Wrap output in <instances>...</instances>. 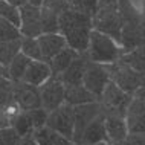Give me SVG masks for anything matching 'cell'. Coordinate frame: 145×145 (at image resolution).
Returning a JSON list of instances; mask_svg holds the SVG:
<instances>
[{
	"label": "cell",
	"instance_id": "cell-27",
	"mask_svg": "<svg viewBox=\"0 0 145 145\" xmlns=\"http://www.w3.org/2000/svg\"><path fill=\"white\" fill-rule=\"evenodd\" d=\"M0 17L6 18L17 28H20L22 18H20V8L18 6L6 2V0H0Z\"/></svg>",
	"mask_w": 145,
	"mask_h": 145
},
{
	"label": "cell",
	"instance_id": "cell-41",
	"mask_svg": "<svg viewBox=\"0 0 145 145\" xmlns=\"http://www.w3.org/2000/svg\"><path fill=\"white\" fill-rule=\"evenodd\" d=\"M0 75H5L6 76V69L2 66V63H0Z\"/></svg>",
	"mask_w": 145,
	"mask_h": 145
},
{
	"label": "cell",
	"instance_id": "cell-5",
	"mask_svg": "<svg viewBox=\"0 0 145 145\" xmlns=\"http://www.w3.org/2000/svg\"><path fill=\"white\" fill-rule=\"evenodd\" d=\"M107 69L110 73V80L130 95H135L140 87L145 86V73L131 69L121 60L107 64Z\"/></svg>",
	"mask_w": 145,
	"mask_h": 145
},
{
	"label": "cell",
	"instance_id": "cell-24",
	"mask_svg": "<svg viewBox=\"0 0 145 145\" xmlns=\"http://www.w3.org/2000/svg\"><path fill=\"white\" fill-rule=\"evenodd\" d=\"M119 60L127 66H130L131 69L138 70L140 73H145V46H139L133 50L124 52Z\"/></svg>",
	"mask_w": 145,
	"mask_h": 145
},
{
	"label": "cell",
	"instance_id": "cell-20",
	"mask_svg": "<svg viewBox=\"0 0 145 145\" xmlns=\"http://www.w3.org/2000/svg\"><path fill=\"white\" fill-rule=\"evenodd\" d=\"M32 135L35 140L38 142V145H75L72 140L64 138L57 130L50 128L49 125H43V127L37 128Z\"/></svg>",
	"mask_w": 145,
	"mask_h": 145
},
{
	"label": "cell",
	"instance_id": "cell-15",
	"mask_svg": "<svg viewBox=\"0 0 145 145\" xmlns=\"http://www.w3.org/2000/svg\"><path fill=\"white\" fill-rule=\"evenodd\" d=\"M127 125L130 133H140L145 135V99L133 96L131 104L127 112Z\"/></svg>",
	"mask_w": 145,
	"mask_h": 145
},
{
	"label": "cell",
	"instance_id": "cell-22",
	"mask_svg": "<svg viewBox=\"0 0 145 145\" xmlns=\"http://www.w3.org/2000/svg\"><path fill=\"white\" fill-rule=\"evenodd\" d=\"M31 61L32 60H31L29 57H26L23 52H20L12 61H11V64L6 67V76L9 78V80H12L14 83L23 81V76H25L26 69H28Z\"/></svg>",
	"mask_w": 145,
	"mask_h": 145
},
{
	"label": "cell",
	"instance_id": "cell-3",
	"mask_svg": "<svg viewBox=\"0 0 145 145\" xmlns=\"http://www.w3.org/2000/svg\"><path fill=\"white\" fill-rule=\"evenodd\" d=\"M124 54V49L113 37L101 32V31L92 29L89 40V48L86 55L90 61L101 63V64H112L118 61Z\"/></svg>",
	"mask_w": 145,
	"mask_h": 145
},
{
	"label": "cell",
	"instance_id": "cell-39",
	"mask_svg": "<svg viewBox=\"0 0 145 145\" xmlns=\"http://www.w3.org/2000/svg\"><path fill=\"white\" fill-rule=\"evenodd\" d=\"M133 96H138V98H144V99H145V86H144V87H140V89L138 90V92H136L135 95H133Z\"/></svg>",
	"mask_w": 145,
	"mask_h": 145
},
{
	"label": "cell",
	"instance_id": "cell-4",
	"mask_svg": "<svg viewBox=\"0 0 145 145\" xmlns=\"http://www.w3.org/2000/svg\"><path fill=\"white\" fill-rule=\"evenodd\" d=\"M93 29L110 35L121 44V12L119 0H99L95 14L92 15Z\"/></svg>",
	"mask_w": 145,
	"mask_h": 145
},
{
	"label": "cell",
	"instance_id": "cell-30",
	"mask_svg": "<svg viewBox=\"0 0 145 145\" xmlns=\"http://www.w3.org/2000/svg\"><path fill=\"white\" fill-rule=\"evenodd\" d=\"M14 101V81L0 75V105H8Z\"/></svg>",
	"mask_w": 145,
	"mask_h": 145
},
{
	"label": "cell",
	"instance_id": "cell-38",
	"mask_svg": "<svg viewBox=\"0 0 145 145\" xmlns=\"http://www.w3.org/2000/svg\"><path fill=\"white\" fill-rule=\"evenodd\" d=\"M6 2H9V3H12V5L15 6H18V8H22L25 3H28V0H6Z\"/></svg>",
	"mask_w": 145,
	"mask_h": 145
},
{
	"label": "cell",
	"instance_id": "cell-32",
	"mask_svg": "<svg viewBox=\"0 0 145 145\" xmlns=\"http://www.w3.org/2000/svg\"><path fill=\"white\" fill-rule=\"evenodd\" d=\"M41 6H46L49 9H52L54 12H57L58 15H61L63 12H66L67 9H70L69 2L67 0H43V5Z\"/></svg>",
	"mask_w": 145,
	"mask_h": 145
},
{
	"label": "cell",
	"instance_id": "cell-13",
	"mask_svg": "<svg viewBox=\"0 0 145 145\" xmlns=\"http://www.w3.org/2000/svg\"><path fill=\"white\" fill-rule=\"evenodd\" d=\"M38 38V43H40V49H41V58L43 61L50 63L54 57L57 55L58 52H61L63 49L67 46V41H66L64 35L60 32H52V34H41Z\"/></svg>",
	"mask_w": 145,
	"mask_h": 145
},
{
	"label": "cell",
	"instance_id": "cell-28",
	"mask_svg": "<svg viewBox=\"0 0 145 145\" xmlns=\"http://www.w3.org/2000/svg\"><path fill=\"white\" fill-rule=\"evenodd\" d=\"M22 52L31 60H43L40 43H38V38L35 37H23L22 35Z\"/></svg>",
	"mask_w": 145,
	"mask_h": 145
},
{
	"label": "cell",
	"instance_id": "cell-40",
	"mask_svg": "<svg viewBox=\"0 0 145 145\" xmlns=\"http://www.w3.org/2000/svg\"><path fill=\"white\" fill-rule=\"evenodd\" d=\"M28 3H31V5H34V6H41L43 0H28Z\"/></svg>",
	"mask_w": 145,
	"mask_h": 145
},
{
	"label": "cell",
	"instance_id": "cell-9",
	"mask_svg": "<svg viewBox=\"0 0 145 145\" xmlns=\"http://www.w3.org/2000/svg\"><path fill=\"white\" fill-rule=\"evenodd\" d=\"M64 92L66 86L58 76L52 75L44 84L40 86L41 95V105L48 112H52L58 108L61 104H64Z\"/></svg>",
	"mask_w": 145,
	"mask_h": 145
},
{
	"label": "cell",
	"instance_id": "cell-10",
	"mask_svg": "<svg viewBox=\"0 0 145 145\" xmlns=\"http://www.w3.org/2000/svg\"><path fill=\"white\" fill-rule=\"evenodd\" d=\"M73 113H75V133H73V144L78 145L80 139L83 136V131L86 130V127L92 122L93 119L103 113V105L99 101L95 103H87V104H81L73 107Z\"/></svg>",
	"mask_w": 145,
	"mask_h": 145
},
{
	"label": "cell",
	"instance_id": "cell-12",
	"mask_svg": "<svg viewBox=\"0 0 145 145\" xmlns=\"http://www.w3.org/2000/svg\"><path fill=\"white\" fill-rule=\"evenodd\" d=\"M20 32L23 37H40L43 34L41 28V11L40 6L25 3L20 8Z\"/></svg>",
	"mask_w": 145,
	"mask_h": 145
},
{
	"label": "cell",
	"instance_id": "cell-21",
	"mask_svg": "<svg viewBox=\"0 0 145 145\" xmlns=\"http://www.w3.org/2000/svg\"><path fill=\"white\" fill-rule=\"evenodd\" d=\"M80 55V52L75 49H72L70 46H66L64 49L61 50V52H58L55 57L50 60V69H52V75H61L63 72H64L66 69L69 67L70 64L73 63V60Z\"/></svg>",
	"mask_w": 145,
	"mask_h": 145
},
{
	"label": "cell",
	"instance_id": "cell-36",
	"mask_svg": "<svg viewBox=\"0 0 145 145\" xmlns=\"http://www.w3.org/2000/svg\"><path fill=\"white\" fill-rule=\"evenodd\" d=\"M69 2V5L72 6V8H75V9H80V11H86V8H84V3H83V0H67Z\"/></svg>",
	"mask_w": 145,
	"mask_h": 145
},
{
	"label": "cell",
	"instance_id": "cell-17",
	"mask_svg": "<svg viewBox=\"0 0 145 145\" xmlns=\"http://www.w3.org/2000/svg\"><path fill=\"white\" fill-rule=\"evenodd\" d=\"M89 58L86 55V52L80 54L73 63L69 66L61 75H58V78L64 83V86H78L83 84V78H84V72H86V66H87Z\"/></svg>",
	"mask_w": 145,
	"mask_h": 145
},
{
	"label": "cell",
	"instance_id": "cell-31",
	"mask_svg": "<svg viewBox=\"0 0 145 145\" xmlns=\"http://www.w3.org/2000/svg\"><path fill=\"white\" fill-rule=\"evenodd\" d=\"M22 136L18 135V131L11 125V127L0 128V145H17Z\"/></svg>",
	"mask_w": 145,
	"mask_h": 145
},
{
	"label": "cell",
	"instance_id": "cell-11",
	"mask_svg": "<svg viewBox=\"0 0 145 145\" xmlns=\"http://www.w3.org/2000/svg\"><path fill=\"white\" fill-rule=\"evenodd\" d=\"M14 101L18 104L22 110H32V108L43 107L40 87L25 83V81L14 83Z\"/></svg>",
	"mask_w": 145,
	"mask_h": 145
},
{
	"label": "cell",
	"instance_id": "cell-42",
	"mask_svg": "<svg viewBox=\"0 0 145 145\" xmlns=\"http://www.w3.org/2000/svg\"><path fill=\"white\" fill-rule=\"evenodd\" d=\"M93 145H112L110 142H99V144H93Z\"/></svg>",
	"mask_w": 145,
	"mask_h": 145
},
{
	"label": "cell",
	"instance_id": "cell-29",
	"mask_svg": "<svg viewBox=\"0 0 145 145\" xmlns=\"http://www.w3.org/2000/svg\"><path fill=\"white\" fill-rule=\"evenodd\" d=\"M17 38H22L20 28H17L6 18L0 17V41H9Z\"/></svg>",
	"mask_w": 145,
	"mask_h": 145
},
{
	"label": "cell",
	"instance_id": "cell-34",
	"mask_svg": "<svg viewBox=\"0 0 145 145\" xmlns=\"http://www.w3.org/2000/svg\"><path fill=\"white\" fill-rule=\"evenodd\" d=\"M98 2H99V0H83L86 11H87V12H90V14L93 15V14H95V11H96Z\"/></svg>",
	"mask_w": 145,
	"mask_h": 145
},
{
	"label": "cell",
	"instance_id": "cell-25",
	"mask_svg": "<svg viewBox=\"0 0 145 145\" xmlns=\"http://www.w3.org/2000/svg\"><path fill=\"white\" fill-rule=\"evenodd\" d=\"M12 127L18 131L20 136H28L35 131V124L29 110H22L12 121Z\"/></svg>",
	"mask_w": 145,
	"mask_h": 145
},
{
	"label": "cell",
	"instance_id": "cell-35",
	"mask_svg": "<svg viewBox=\"0 0 145 145\" xmlns=\"http://www.w3.org/2000/svg\"><path fill=\"white\" fill-rule=\"evenodd\" d=\"M17 145H38V142L35 140L34 135H28V136H22Z\"/></svg>",
	"mask_w": 145,
	"mask_h": 145
},
{
	"label": "cell",
	"instance_id": "cell-19",
	"mask_svg": "<svg viewBox=\"0 0 145 145\" xmlns=\"http://www.w3.org/2000/svg\"><path fill=\"white\" fill-rule=\"evenodd\" d=\"M99 101L98 98L93 95L90 90L84 87V84H78V86H66V92H64V103H67L70 105H81V104H87V103H95Z\"/></svg>",
	"mask_w": 145,
	"mask_h": 145
},
{
	"label": "cell",
	"instance_id": "cell-2",
	"mask_svg": "<svg viewBox=\"0 0 145 145\" xmlns=\"http://www.w3.org/2000/svg\"><path fill=\"white\" fill-rule=\"evenodd\" d=\"M119 12H121V48L124 52L133 50L139 46H145L142 32H140V20L142 12L135 6L131 0H119Z\"/></svg>",
	"mask_w": 145,
	"mask_h": 145
},
{
	"label": "cell",
	"instance_id": "cell-18",
	"mask_svg": "<svg viewBox=\"0 0 145 145\" xmlns=\"http://www.w3.org/2000/svg\"><path fill=\"white\" fill-rule=\"evenodd\" d=\"M50 76H52V69H50L49 63H46L43 60H32L29 63L28 69H26L23 81L40 87V86L44 84Z\"/></svg>",
	"mask_w": 145,
	"mask_h": 145
},
{
	"label": "cell",
	"instance_id": "cell-33",
	"mask_svg": "<svg viewBox=\"0 0 145 145\" xmlns=\"http://www.w3.org/2000/svg\"><path fill=\"white\" fill-rule=\"evenodd\" d=\"M12 125V118L9 116L5 105H0V128L11 127Z\"/></svg>",
	"mask_w": 145,
	"mask_h": 145
},
{
	"label": "cell",
	"instance_id": "cell-16",
	"mask_svg": "<svg viewBox=\"0 0 145 145\" xmlns=\"http://www.w3.org/2000/svg\"><path fill=\"white\" fill-rule=\"evenodd\" d=\"M104 115H105V130H107L108 142L112 145L122 142L130 135L127 125V118L119 115H108V113H104Z\"/></svg>",
	"mask_w": 145,
	"mask_h": 145
},
{
	"label": "cell",
	"instance_id": "cell-23",
	"mask_svg": "<svg viewBox=\"0 0 145 145\" xmlns=\"http://www.w3.org/2000/svg\"><path fill=\"white\" fill-rule=\"evenodd\" d=\"M22 52V38L9 41H0V63L3 67H8L11 61Z\"/></svg>",
	"mask_w": 145,
	"mask_h": 145
},
{
	"label": "cell",
	"instance_id": "cell-37",
	"mask_svg": "<svg viewBox=\"0 0 145 145\" xmlns=\"http://www.w3.org/2000/svg\"><path fill=\"white\" fill-rule=\"evenodd\" d=\"M142 12V20H140V32H142V38H144V43H145V5L144 8L140 9Z\"/></svg>",
	"mask_w": 145,
	"mask_h": 145
},
{
	"label": "cell",
	"instance_id": "cell-14",
	"mask_svg": "<svg viewBox=\"0 0 145 145\" xmlns=\"http://www.w3.org/2000/svg\"><path fill=\"white\" fill-rule=\"evenodd\" d=\"M99 142H108L107 130H105V115L104 112L98 115L95 119L90 122L86 130L83 131V136L80 139L78 145H93Z\"/></svg>",
	"mask_w": 145,
	"mask_h": 145
},
{
	"label": "cell",
	"instance_id": "cell-6",
	"mask_svg": "<svg viewBox=\"0 0 145 145\" xmlns=\"http://www.w3.org/2000/svg\"><path fill=\"white\" fill-rule=\"evenodd\" d=\"M133 95L127 93L122 90L119 86H116L110 80L107 87L104 89L103 95L99 98V103L103 105V112L108 115H119V116H127L128 107L131 104Z\"/></svg>",
	"mask_w": 145,
	"mask_h": 145
},
{
	"label": "cell",
	"instance_id": "cell-26",
	"mask_svg": "<svg viewBox=\"0 0 145 145\" xmlns=\"http://www.w3.org/2000/svg\"><path fill=\"white\" fill-rule=\"evenodd\" d=\"M41 11V28L43 34L60 32V15L46 6H40Z\"/></svg>",
	"mask_w": 145,
	"mask_h": 145
},
{
	"label": "cell",
	"instance_id": "cell-7",
	"mask_svg": "<svg viewBox=\"0 0 145 145\" xmlns=\"http://www.w3.org/2000/svg\"><path fill=\"white\" fill-rule=\"evenodd\" d=\"M46 125L57 130L60 135L73 142V133H75V113H73V105L67 103L61 104L58 108L49 112Z\"/></svg>",
	"mask_w": 145,
	"mask_h": 145
},
{
	"label": "cell",
	"instance_id": "cell-8",
	"mask_svg": "<svg viewBox=\"0 0 145 145\" xmlns=\"http://www.w3.org/2000/svg\"><path fill=\"white\" fill-rule=\"evenodd\" d=\"M108 83H110V73H108L107 64H101V63H95L89 60L87 66H86L84 78H83L84 87L90 90L99 99Z\"/></svg>",
	"mask_w": 145,
	"mask_h": 145
},
{
	"label": "cell",
	"instance_id": "cell-1",
	"mask_svg": "<svg viewBox=\"0 0 145 145\" xmlns=\"http://www.w3.org/2000/svg\"><path fill=\"white\" fill-rule=\"evenodd\" d=\"M92 29V14L87 11L70 8L60 15V34L64 35L67 46L80 54L87 50Z\"/></svg>",
	"mask_w": 145,
	"mask_h": 145
}]
</instances>
